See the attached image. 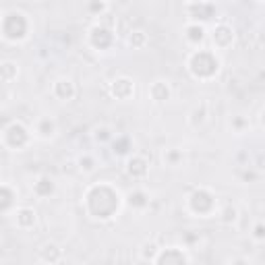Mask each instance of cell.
I'll return each instance as SVG.
<instances>
[{
	"mask_svg": "<svg viewBox=\"0 0 265 265\" xmlns=\"http://www.w3.org/2000/svg\"><path fill=\"white\" fill-rule=\"evenodd\" d=\"M2 31L8 39H23L27 36V21L21 13H8L4 17Z\"/></svg>",
	"mask_w": 265,
	"mask_h": 265,
	"instance_id": "3",
	"label": "cell"
},
{
	"mask_svg": "<svg viewBox=\"0 0 265 265\" xmlns=\"http://www.w3.org/2000/svg\"><path fill=\"white\" fill-rule=\"evenodd\" d=\"M17 224L21 228H31L36 224V211L29 209V207H23L17 211Z\"/></svg>",
	"mask_w": 265,
	"mask_h": 265,
	"instance_id": "8",
	"label": "cell"
},
{
	"mask_svg": "<svg viewBox=\"0 0 265 265\" xmlns=\"http://www.w3.org/2000/svg\"><path fill=\"white\" fill-rule=\"evenodd\" d=\"M129 44H131L133 48H141V46L145 44V34H143V31H131Z\"/></svg>",
	"mask_w": 265,
	"mask_h": 265,
	"instance_id": "21",
	"label": "cell"
},
{
	"mask_svg": "<svg viewBox=\"0 0 265 265\" xmlns=\"http://www.w3.org/2000/svg\"><path fill=\"white\" fill-rule=\"evenodd\" d=\"M38 133L41 137H52V135H54V120L44 118V120L39 122V126H38Z\"/></svg>",
	"mask_w": 265,
	"mask_h": 265,
	"instance_id": "20",
	"label": "cell"
},
{
	"mask_svg": "<svg viewBox=\"0 0 265 265\" xmlns=\"http://www.w3.org/2000/svg\"><path fill=\"white\" fill-rule=\"evenodd\" d=\"M0 77H2L4 81H10L17 77V67L13 65V62H4L2 67H0Z\"/></svg>",
	"mask_w": 265,
	"mask_h": 265,
	"instance_id": "19",
	"label": "cell"
},
{
	"mask_svg": "<svg viewBox=\"0 0 265 265\" xmlns=\"http://www.w3.org/2000/svg\"><path fill=\"white\" fill-rule=\"evenodd\" d=\"M36 193L39 195V197H48L52 190H54V180H52L50 176H41L38 183H36Z\"/></svg>",
	"mask_w": 265,
	"mask_h": 265,
	"instance_id": "10",
	"label": "cell"
},
{
	"mask_svg": "<svg viewBox=\"0 0 265 265\" xmlns=\"http://www.w3.org/2000/svg\"><path fill=\"white\" fill-rule=\"evenodd\" d=\"M56 95L58 98H62V100H71L73 95H75V87H73V83L71 81H58L56 83Z\"/></svg>",
	"mask_w": 265,
	"mask_h": 265,
	"instance_id": "12",
	"label": "cell"
},
{
	"mask_svg": "<svg viewBox=\"0 0 265 265\" xmlns=\"http://www.w3.org/2000/svg\"><path fill=\"white\" fill-rule=\"evenodd\" d=\"M129 203L133 207H145L147 205V195L143 193V190H135V193L129 195Z\"/></svg>",
	"mask_w": 265,
	"mask_h": 265,
	"instance_id": "17",
	"label": "cell"
},
{
	"mask_svg": "<svg viewBox=\"0 0 265 265\" xmlns=\"http://www.w3.org/2000/svg\"><path fill=\"white\" fill-rule=\"evenodd\" d=\"M87 205L95 218L106 220L118 209V193H116L114 189H110L108 185L95 187L87 195Z\"/></svg>",
	"mask_w": 265,
	"mask_h": 265,
	"instance_id": "1",
	"label": "cell"
},
{
	"mask_svg": "<svg viewBox=\"0 0 265 265\" xmlns=\"http://www.w3.org/2000/svg\"><path fill=\"white\" fill-rule=\"evenodd\" d=\"M4 137H6V143L10 147H21V145H25L27 143V129L23 124H19V122H13L8 126V129L4 131Z\"/></svg>",
	"mask_w": 265,
	"mask_h": 265,
	"instance_id": "5",
	"label": "cell"
},
{
	"mask_svg": "<svg viewBox=\"0 0 265 265\" xmlns=\"http://www.w3.org/2000/svg\"><path fill=\"white\" fill-rule=\"evenodd\" d=\"M151 95H153V100L164 102V100H168V95H170V89H168L166 83L157 81V83H153V85H151Z\"/></svg>",
	"mask_w": 265,
	"mask_h": 265,
	"instance_id": "14",
	"label": "cell"
},
{
	"mask_svg": "<svg viewBox=\"0 0 265 265\" xmlns=\"http://www.w3.org/2000/svg\"><path fill=\"white\" fill-rule=\"evenodd\" d=\"M60 255H62V251L54 245V242H50V245L44 247V259H46V261H58Z\"/></svg>",
	"mask_w": 265,
	"mask_h": 265,
	"instance_id": "16",
	"label": "cell"
},
{
	"mask_svg": "<svg viewBox=\"0 0 265 265\" xmlns=\"http://www.w3.org/2000/svg\"><path fill=\"white\" fill-rule=\"evenodd\" d=\"M112 93L116 95V98H129V95L133 93V83H131L129 79H118V81H114Z\"/></svg>",
	"mask_w": 265,
	"mask_h": 265,
	"instance_id": "9",
	"label": "cell"
},
{
	"mask_svg": "<svg viewBox=\"0 0 265 265\" xmlns=\"http://www.w3.org/2000/svg\"><path fill=\"white\" fill-rule=\"evenodd\" d=\"M218 58L211 54V52H197V54H193V58H190V71H193L195 77H211L214 73L218 71Z\"/></svg>",
	"mask_w": 265,
	"mask_h": 265,
	"instance_id": "2",
	"label": "cell"
},
{
	"mask_svg": "<svg viewBox=\"0 0 265 265\" xmlns=\"http://www.w3.org/2000/svg\"><path fill=\"white\" fill-rule=\"evenodd\" d=\"M13 199H15L13 190H10L8 187H0V211H4L13 205Z\"/></svg>",
	"mask_w": 265,
	"mask_h": 265,
	"instance_id": "15",
	"label": "cell"
},
{
	"mask_svg": "<svg viewBox=\"0 0 265 265\" xmlns=\"http://www.w3.org/2000/svg\"><path fill=\"white\" fill-rule=\"evenodd\" d=\"M257 238H263V226H257V232H255Z\"/></svg>",
	"mask_w": 265,
	"mask_h": 265,
	"instance_id": "25",
	"label": "cell"
},
{
	"mask_svg": "<svg viewBox=\"0 0 265 265\" xmlns=\"http://www.w3.org/2000/svg\"><path fill=\"white\" fill-rule=\"evenodd\" d=\"M214 39L218 41L220 46H228L230 41H232V31H230V27L220 25V27L214 31Z\"/></svg>",
	"mask_w": 265,
	"mask_h": 265,
	"instance_id": "13",
	"label": "cell"
},
{
	"mask_svg": "<svg viewBox=\"0 0 265 265\" xmlns=\"http://www.w3.org/2000/svg\"><path fill=\"white\" fill-rule=\"evenodd\" d=\"M189 203H190V209H193L195 214H209L211 207H214V197H211L207 190L199 189V190H195V193L190 195Z\"/></svg>",
	"mask_w": 265,
	"mask_h": 265,
	"instance_id": "4",
	"label": "cell"
},
{
	"mask_svg": "<svg viewBox=\"0 0 265 265\" xmlns=\"http://www.w3.org/2000/svg\"><path fill=\"white\" fill-rule=\"evenodd\" d=\"M114 151L116 153H126L129 151V139H126V137H120L118 141H114Z\"/></svg>",
	"mask_w": 265,
	"mask_h": 265,
	"instance_id": "22",
	"label": "cell"
},
{
	"mask_svg": "<svg viewBox=\"0 0 265 265\" xmlns=\"http://www.w3.org/2000/svg\"><path fill=\"white\" fill-rule=\"evenodd\" d=\"M155 263H189L190 257L187 253H183V249L178 247H170V249H162L160 255L153 257Z\"/></svg>",
	"mask_w": 265,
	"mask_h": 265,
	"instance_id": "6",
	"label": "cell"
},
{
	"mask_svg": "<svg viewBox=\"0 0 265 265\" xmlns=\"http://www.w3.org/2000/svg\"><path fill=\"white\" fill-rule=\"evenodd\" d=\"M89 6H91L93 13H102V10L106 8V4L102 2V0H89Z\"/></svg>",
	"mask_w": 265,
	"mask_h": 265,
	"instance_id": "24",
	"label": "cell"
},
{
	"mask_svg": "<svg viewBox=\"0 0 265 265\" xmlns=\"http://www.w3.org/2000/svg\"><path fill=\"white\" fill-rule=\"evenodd\" d=\"M203 34H205V31H203V27H201V25H189L187 27V38L190 41H195V44L203 39Z\"/></svg>",
	"mask_w": 265,
	"mask_h": 265,
	"instance_id": "18",
	"label": "cell"
},
{
	"mask_svg": "<svg viewBox=\"0 0 265 265\" xmlns=\"http://www.w3.org/2000/svg\"><path fill=\"white\" fill-rule=\"evenodd\" d=\"M79 164H81V168H85V170H87V172H91V170H93V168H95V162L91 160V157H89V155H85V157H81V160H79Z\"/></svg>",
	"mask_w": 265,
	"mask_h": 265,
	"instance_id": "23",
	"label": "cell"
},
{
	"mask_svg": "<svg viewBox=\"0 0 265 265\" xmlns=\"http://www.w3.org/2000/svg\"><path fill=\"white\" fill-rule=\"evenodd\" d=\"M91 41L95 48H108L112 44V34L104 27H93L91 29Z\"/></svg>",
	"mask_w": 265,
	"mask_h": 265,
	"instance_id": "7",
	"label": "cell"
},
{
	"mask_svg": "<svg viewBox=\"0 0 265 265\" xmlns=\"http://www.w3.org/2000/svg\"><path fill=\"white\" fill-rule=\"evenodd\" d=\"M129 174L131 176H145L147 174V164L145 160H141V157H133V160L129 162Z\"/></svg>",
	"mask_w": 265,
	"mask_h": 265,
	"instance_id": "11",
	"label": "cell"
}]
</instances>
